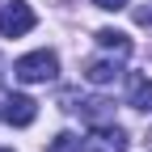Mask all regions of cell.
<instances>
[{
  "mask_svg": "<svg viewBox=\"0 0 152 152\" xmlns=\"http://www.w3.org/2000/svg\"><path fill=\"white\" fill-rule=\"evenodd\" d=\"M93 4L106 9V13H118V9H127V4H131V0H93Z\"/></svg>",
  "mask_w": 152,
  "mask_h": 152,
  "instance_id": "cell-9",
  "label": "cell"
},
{
  "mask_svg": "<svg viewBox=\"0 0 152 152\" xmlns=\"http://www.w3.org/2000/svg\"><path fill=\"white\" fill-rule=\"evenodd\" d=\"M0 152H13V148H0Z\"/></svg>",
  "mask_w": 152,
  "mask_h": 152,
  "instance_id": "cell-10",
  "label": "cell"
},
{
  "mask_svg": "<svg viewBox=\"0 0 152 152\" xmlns=\"http://www.w3.org/2000/svg\"><path fill=\"white\" fill-rule=\"evenodd\" d=\"M4 118H9L13 127H30V123L38 118V102L26 97V93H13V97L4 102Z\"/></svg>",
  "mask_w": 152,
  "mask_h": 152,
  "instance_id": "cell-6",
  "label": "cell"
},
{
  "mask_svg": "<svg viewBox=\"0 0 152 152\" xmlns=\"http://www.w3.org/2000/svg\"><path fill=\"white\" fill-rule=\"evenodd\" d=\"M55 72H59V55L55 51H30L13 64V76L26 85H47V80H55Z\"/></svg>",
  "mask_w": 152,
  "mask_h": 152,
  "instance_id": "cell-1",
  "label": "cell"
},
{
  "mask_svg": "<svg viewBox=\"0 0 152 152\" xmlns=\"http://www.w3.org/2000/svg\"><path fill=\"white\" fill-rule=\"evenodd\" d=\"M118 76H123L118 55H114V59H106V55L85 59V80H89V85H110V80H118Z\"/></svg>",
  "mask_w": 152,
  "mask_h": 152,
  "instance_id": "cell-4",
  "label": "cell"
},
{
  "mask_svg": "<svg viewBox=\"0 0 152 152\" xmlns=\"http://www.w3.org/2000/svg\"><path fill=\"white\" fill-rule=\"evenodd\" d=\"M80 152H127V131L114 123H97L80 140Z\"/></svg>",
  "mask_w": 152,
  "mask_h": 152,
  "instance_id": "cell-2",
  "label": "cell"
},
{
  "mask_svg": "<svg viewBox=\"0 0 152 152\" xmlns=\"http://www.w3.org/2000/svg\"><path fill=\"white\" fill-rule=\"evenodd\" d=\"M127 106L140 110V114H152V80L144 72H131L127 76Z\"/></svg>",
  "mask_w": 152,
  "mask_h": 152,
  "instance_id": "cell-5",
  "label": "cell"
},
{
  "mask_svg": "<svg viewBox=\"0 0 152 152\" xmlns=\"http://www.w3.org/2000/svg\"><path fill=\"white\" fill-rule=\"evenodd\" d=\"M34 26H38V17H34V9L26 4V0H9L4 9H0V34L4 38H21Z\"/></svg>",
  "mask_w": 152,
  "mask_h": 152,
  "instance_id": "cell-3",
  "label": "cell"
},
{
  "mask_svg": "<svg viewBox=\"0 0 152 152\" xmlns=\"http://www.w3.org/2000/svg\"><path fill=\"white\" fill-rule=\"evenodd\" d=\"M93 38H97V47H102V51H114V55H123V59L131 55V38H127L123 30H97Z\"/></svg>",
  "mask_w": 152,
  "mask_h": 152,
  "instance_id": "cell-7",
  "label": "cell"
},
{
  "mask_svg": "<svg viewBox=\"0 0 152 152\" xmlns=\"http://www.w3.org/2000/svg\"><path fill=\"white\" fill-rule=\"evenodd\" d=\"M72 148H80V140H76V135H55V144H51L47 152H72Z\"/></svg>",
  "mask_w": 152,
  "mask_h": 152,
  "instance_id": "cell-8",
  "label": "cell"
}]
</instances>
